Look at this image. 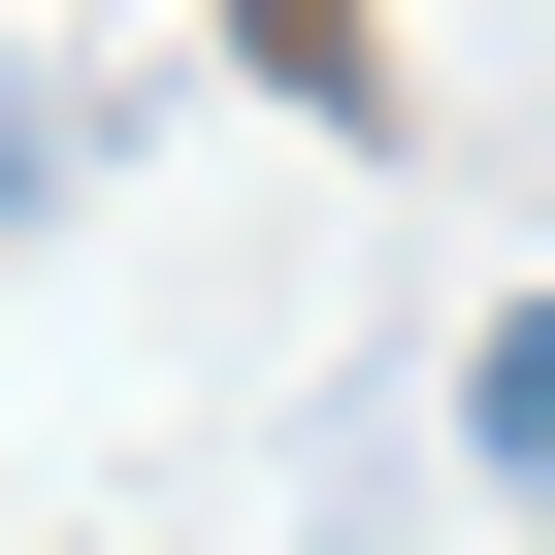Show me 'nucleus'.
<instances>
[{
    "label": "nucleus",
    "mask_w": 555,
    "mask_h": 555,
    "mask_svg": "<svg viewBox=\"0 0 555 555\" xmlns=\"http://www.w3.org/2000/svg\"><path fill=\"white\" fill-rule=\"evenodd\" d=\"M457 457H490V490H555V295H522V327H457Z\"/></svg>",
    "instance_id": "obj_1"
},
{
    "label": "nucleus",
    "mask_w": 555,
    "mask_h": 555,
    "mask_svg": "<svg viewBox=\"0 0 555 555\" xmlns=\"http://www.w3.org/2000/svg\"><path fill=\"white\" fill-rule=\"evenodd\" d=\"M0 229H34V99H0Z\"/></svg>",
    "instance_id": "obj_2"
}]
</instances>
